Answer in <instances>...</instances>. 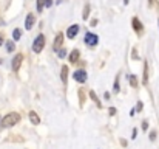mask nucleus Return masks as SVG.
Returning <instances> with one entry per match:
<instances>
[{
  "label": "nucleus",
  "mask_w": 159,
  "mask_h": 149,
  "mask_svg": "<svg viewBox=\"0 0 159 149\" xmlns=\"http://www.w3.org/2000/svg\"><path fill=\"white\" fill-rule=\"evenodd\" d=\"M124 3H125V5H127V3H128V0H124Z\"/></svg>",
  "instance_id": "32"
},
{
  "label": "nucleus",
  "mask_w": 159,
  "mask_h": 149,
  "mask_svg": "<svg viewBox=\"0 0 159 149\" xmlns=\"http://www.w3.org/2000/svg\"><path fill=\"white\" fill-rule=\"evenodd\" d=\"M150 140H151V141L156 140V131H151V132H150Z\"/></svg>",
  "instance_id": "24"
},
{
  "label": "nucleus",
  "mask_w": 159,
  "mask_h": 149,
  "mask_svg": "<svg viewBox=\"0 0 159 149\" xmlns=\"http://www.w3.org/2000/svg\"><path fill=\"white\" fill-rule=\"evenodd\" d=\"M28 117H30V121H31L33 124H39V123H40V118H39V115H37L36 112L31 110V112L28 113Z\"/></svg>",
  "instance_id": "13"
},
{
  "label": "nucleus",
  "mask_w": 159,
  "mask_h": 149,
  "mask_svg": "<svg viewBox=\"0 0 159 149\" xmlns=\"http://www.w3.org/2000/svg\"><path fill=\"white\" fill-rule=\"evenodd\" d=\"M2 44H3V36L0 34V45H2Z\"/></svg>",
  "instance_id": "31"
},
{
  "label": "nucleus",
  "mask_w": 159,
  "mask_h": 149,
  "mask_svg": "<svg viewBox=\"0 0 159 149\" xmlns=\"http://www.w3.org/2000/svg\"><path fill=\"white\" fill-rule=\"evenodd\" d=\"M43 5H45V0H37V11L39 12L43 11Z\"/></svg>",
  "instance_id": "21"
},
{
  "label": "nucleus",
  "mask_w": 159,
  "mask_h": 149,
  "mask_svg": "<svg viewBox=\"0 0 159 149\" xmlns=\"http://www.w3.org/2000/svg\"><path fill=\"white\" fill-rule=\"evenodd\" d=\"M22 61H23V55H22V53L16 55L14 59H12V70L17 72V70L20 69V65H22Z\"/></svg>",
  "instance_id": "6"
},
{
  "label": "nucleus",
  "mask_w": 159,
  "mask_h": 149,
  "mask_svg": "<svg viewBox=\"0 0 159 149\" xmlns=\"http://www.w3.org/2000/svg\"><path fill=\"white\" fill-rule=\"evenodd\" d=\"M158 23H159V20H158Z\"/></svg>",
  "instance_id": "34"
},
{
  "label": "nucleus",
  "mask_w": 159,
  "mask_h": 149,
  "mask_svg": "<svg viewBox=\"0 0 159 149\" xmlns=\"http://www.w3.org/2000/svg\"><path fill=\"white\" fill-rule=\"evenodd\" d=\"M88 16H90V5H85L84 12H82V19H88Z\"/></svg>",
  "instance_id": "19"
},
{
  "label": "nucleus",
  "mask_w": 159,
  "mask_h": 149,
  "mask_svg": "<svg viewBox=\"0 0 159 149\" xmlns=\"http://www.w3.org/2000/svg\"><path fill=\"white\" fill-rule=\"evenodd\" d=\"M79 58H80L79 50H73V51L70 53V64H76V62L79 61Z\"/></svg>",
  "instance_id": "12"
},
{
  "label": "nucleus",
  "mask_w": 159,
  "mask_h": 149,
  "mask_svg": "<svg viewBox=\"0 0 159 149\" xmlns=\"http://www.w3.org/2000/svg\"><path fill=\"white\" fill-rule=\"evenodd\" d=\"M142 107H144L142 101H139V103H137V106H136V112H141V110H142Z\"/></svg>",
  "instance_id": "23"
},
{
  "label": "nucleus",
  "mask_w": 159,
  "mask_h": 149,
  "mask_svg": "<svg viewBox=\"0 0 159 149\" xmlns=\"http://www.w3.org/2000/svg\"><path fill=\"white\" fill-rule=\"evenodd\" d=\"M62 42H64V34L62 33H57V36H56V39H54V44H53V48L54 50H59L60 48V45H62Z\"/></svg>",
  "instance_id": "7"
},
{
  "label": "nucleus",
  "mask_w": 159,
  "mask_h": 149,
  "mask_svg": "<svg viewBox=\"0 0 159 149\" xmlns=\"http://www.w3.org/2000/svg\"><path fill=\"white\" fill-rule=\"evenodd\" d=\"M90 96H91V99H93L94 103H96V106H98L99 109H100V107H102V104H100V101H99V98H98V95H96V92H94V90H91V92H90Z\"/></svg>",
  "instance_id": "14"
},
{
  "label": "nucleus",
  "mask_w": 159,
  "mask_h": 149,
  "mask_svg": "<svg viewBox=\"0 0 159 149\" xmlns=\"http://www.w3.org/2000/svg\"><path fill=\"white\" fill-rule=\"evenodd\" d=\"M34 22H36L34 16H33V14H28V16H26V20H25V28H26V30H31L33 25H34Z\"/></svg>",
  "instance_id": "11"
},
{
  "label": "nucleus",
  "mask_w": 159,
  "mask_h": 149,
  "mask_svg": "<svg viewBox=\"0 0 159 149\" xmlns=\"http://www.w3.org/2000/svg\"><path fill=\"white\" fill-rule=\"evenodd\" d=\"M79 104H80V107L82 106H84V103H85V95H84V92H82V90H79Z\"/></svg>",
  "instance_id": "20"
},
{
  "label": "nucleus",
  "mask_w": 159,
  "mask_h": 149,
  "mask_svg": "<svg viewBox=\"0 0 159 149\" xmlns=\"http://www.w3.org/2000/svg\"><path fill=\"white\" fill-rule=\"evenodd\" d=\"M0 64H2V59H0Z\"/></svg>",
  "instance_id": "33"
},
{
  "label": "nucleus",
  "mask_w": 159,
  "mask_h": 149,
  "mask_svg": "<svg viewBox=\"0 0 159 149\" xmlns=\"http://www.w3.org/2000/svg\"><path fill=\"white\" fill-rule=\"evenodd\" d=\"M73 78L77 81V83L84 84L85 81H87V72H85V70H76L74 74H73Z\"/></svg>",
  "instance_id": "5"
},
{
  "label": "nucleus",
  "mask_w": 159,
  "mask_h": 149,
  "mask_svg": "<svg viewBox=\"0 0 159 149\" xmlns=\"http://www.w3.org/2000/svg\"><path fill=\"white\" fill-rule=\"evenodd\" d=\"M131 25H133V30H134L139 36L144 33V25L141 23V20L137 19V17H133V19H131Z\"/></svg>",
  "instance_id": "4"
},
{
  "label": "nucleus",
  "mask_w": 159,
  "mask_h": 149,
  "mask_svg": "<svg viewBox=\"0 0 159 149\" xmlns=\"http://www.w3.org/2000/svg\"><path fill=\"white\" fill-rule=\"evenodd\" d=\"M65 56H66V50H60L59 48V58L62 59V58H65Z\"/></svg>",
  "instance_id": "22"
},
{
  "label": "nucleus",
  "mask_w": 159,
  "mask_h": 149,
  "mask_svg": "<svg viewBox=\"0 0 159 149\" xmlns=\"http://www.w3.org/2000/svg\"><path fill=\"white\" fill-rule=\"evenodd\" d=\"M43 47H45V36L39 34L36 37V40L33 42V50H34V53H40L43 50Z\"/></svg>",
  "instance_id": "2"
},
{
  "label": "nucleus",
  "mask_w": 159,
  "mask_h": 149,
  "mask_svg": "<svg viewBox=\"0 0 159 149\" xmlns=\"http://www.w3.org/2000/svg\"><path fill=\"white\" fill-rule=\"evenodd\" d=\"M128 81H130L131 87H134V89H136V87H137V79H136L134 74H130V76H128Z\"/></svg>",
  "instance_id": "17"
},
{
  "label": "nucleus",
  "mask_w": 159,
  "mask_h": 149,
  "mask_svg": "<svg viewBox=\"0 0 159 149\" xmlns=\"http://www.w3.org/2000/svg\"><path fill=\"white\" fill-rule=\"evenodd\" d=\"M141 127H142V131H147L148 129V123H147V121H144V123L141 124Z\"/></svg>",
  "instance_id": "25"
},
{
  "label": "nucleus",
  "mask_w": 159,
  "mask_h": 149,
  "mask_svg": "<svg viewBox=\"0 0 159 149\" xmlns=\"http://www.w3.org/2000/svg\"><path fill=\"white\" fill-rule=\"evenodd\" d=\"M119 89H121V85H119V74H117V76H116V79H114L113 92H114V93H117V92H119Z\"/></svg>",
  "instance_id": "18"
},
{
  "label": "nucleus",
  "mask_w": 159,
  "mask_h": 149,
  "mask_svg": "<svg viewBox=\"0 0 159 149\" xmlns=\"http://www.w3.org/2000/svg\"><path fill=\"white\" fill-rule=\"evenodd\" d=\"M96 25H98V20L93 19V20H91V26H96Z\"/></svg>",
  "instance_id": "28"
},
{
  "label": "nucleus",
  "mask_w": 159,
  "mask_h": 149,
  "mask_svg": "<svg viewBox=\"0 0 159 149\" xmlns=\"http://www.w3.org/2000/svg\"><path fill=\"white\" fill-rule=\"evenodd\" d=\"M103 98H105V99H110V93L105 92V93H103Z\"/></svg>",
  "instance_id": "29"
},
{
  "label": "nucleus",
  "mask_w": 159,
  "mask_h": 149,
  "mask_svg": "<svg viewBox=\"0 0 159 149\" xmlns=\"http://www.w3.org/2000/svg\"><path fill=\"white\" fill-rule=\"evenodd\" d=\"M108 113H110V115H114V113H116V109H114V107H110V109H108Z\"/></svg>",
  "instance_id": "27"
},
{
  "label": "nucleus",
  "mask_w": 159,
  "mask_h": 149,
  "mask_svg": "<svg viewBox=\"0 0 159 149\" xmlns=\"http://www.w3.org/2000/svg\"><path fill=\"white\" fill-rule=\"evenodd\" d=\"M20 37H22V31H20L19 28H16L14 31H12V40L17 42V40H20Z\"/></svg>",
  "instance_id": "15"
},
{
  "label": "nucleus",
  "mask_w": 159,
  "mask_h": 149,
  "mask_svg": "<svg viewBox=\"0 0 159 149\" xmlns=\"http://www.w3.org/2000/svg\"><path fill=\"white\" fill-rule=\"evenodd\" d=\"M98 42H99V39H98L96 34H93V33H87V34H85V44L88 47H96Z\"/></svg>",
  "instance_id": "3"
},
{
  "label": "nucleus",
  "mask_w": 159,
  "mask_h": 149,
  "mask_svg": "<svg viewBox=\"0 0 159 149\" xmlns=\"http://www.w3.org/2000/svg\"><path fill=\"white\" fill-rule=\"evenodd\" d=\"M51 5H53V0H45V6H46V8H50Z\"/></svg>",
  "instance_id": "26"
},
{
  "label": "nucleus",
  "mask_w": 159,
  "mask_h": 149,
  "mask_svg": "<svg viewBox=\"0 0 159 149\" xmlns=\"http://www.w3.org/2000/svg\"><path fill=\"white\" fill-rule=\"evenodd\" d=\"M136 134H137V131H136V129H133V137H131V138H136Z\"/></svg>",
  "instance_id": "30"
},
{
  "label": "nucleus",
  "mask_w": 159,
  "mask_h": 149,
  "mask_svg": "<svg viewBox=\"0 0 159 149\" xmlns=\"http://www.w3.org/2000/svg\"><path fill=\"white\" fill-rule=\"evenodd\" d=\"M77 33H79V25H71L70 28H68V31H66V36L70 39H74Z\"/></svg>",
  "instance_id": "8"
},
{
  "label": "nucleus",
  "mask_w": 159,
  "mask_h": 149,
  "mask_svg": "<svg viewBox=\"0 0 159 149\" xmlns=\"http://www.w3.org/2000/svg\"><path fill=\"white\" fill-rule=\"evenodd\" d=\"M60 79H62V83H64V85L68 84V67L66 65H64L60 70Z\"/></svg>",
  "instance_id": "9"
},
{
  "label": "nucleus",
  "mask_w": 159,
  "mask_h": 149,
  "mask_svg": "<svg viewBox=\"0 0 159 149\" xmlns=\"http://www.w3.org/2000/svg\"><path fill=\"white\" fill-rule=\"evenodd\" d=\"M142 83L144 85L148 84V64L147 61H144V73H142Z\"/></svg>",
  "instance_id": "10"
},
{
  "label": "nucleus",
  "mask_w": 159,
  "mask_h": 149,
  "mask_svg": "<svg viewBox=\"0 0 159 149\" xmlns=\"http://www.w3.org/2000/svg\"><path fill=\"white\" fill-rule=\"evenodd\" d=\"M19 121H20V115L17 112H9L6 117L2 118V126L3 127H11V126L17 124Z\"/></svg>",
  "instance_id": "1"
},
{
  "label": "nucleus",
  "mask_w": 159,
  "mask_h": 149,
  "mask_svg": "<svg viewBox=\"0 0 159 149\" xmlns=\"http://www.w3.org/2000/svg\"><path fill=\"white\" fill-rule=\"evenodd\" d=\"M16 50V47H14V40H8V42H6V51H14Z\"/></svg>",
  "instance_id": "16"
}]
</instances>
